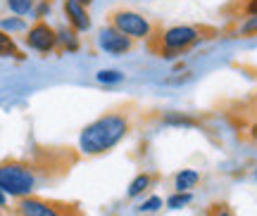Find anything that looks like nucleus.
<instances>
[{
    "label": "nucleus",
    "instance_id": "nucleus-5",
    "mask_svg": "<svg viewBox=\"0 0 257 216\" xmlns=\"http://www.w3.org/2000/svg\"><path fill=\"white\" fill-rule=\"evenodd\" d=\"M17 216H81L74 204L50 202L41 197H24L17 204Z\"/></svg>",
    "mask_w": 257,
    "mask_h": 216
},
{
    "label": "nucleus",
    "instance_id": "nucleus-1",
    "mask_svg": "<svg viewBox=\"0 0 257 216\" xmlns=\"http://www.w3.org/2000/svg\"><path fill=\"white\" fill-rule=\"evenodd\" d=\"M126 131H128L126 117L112 112V114L95 119L93 124L83 128L81 135H79V147L86 154H102L119 143L121 138L126 135Z\"/></svg>",
    "mask_w": 257,
    "mask_h": 216
},
{
    "label": "nucleus",
    "instance_id": "nucleus-8",
    "mask_svg": "<svg viewBox=\"0 0 257 216\" xmlns=\"http://www.w3.org/2000/svg\"><path fill=\"white\" fill-rule=\"evenodd\" d=\"M64 12H67V19L72 22V29H76V31L91 29V17H88V12H86V8H83L81 3L64 0Z\"/></svg>",
    "mask_w": 257,
    "mask_h": 216
},
{
    "label": "nucleus",
    "instance_id": "nucleus-12",
    "mask_svg": "<svg viewBox=\"0 0 257 216\" xmlns=\"http://www.w3.org/2000/svg\"><path fill=\"white\" fill-rule=\"evenodd\" d=\"M0 55H3V57H15V55H19L12 36H8L3 29H0Z\"/></svg>",
    "mask_w": 257,
    "mask_h": 216
},
{
    "label": "nucleus",
    "instance_id": "nucleus-4",
    "mask_svg": "<svg viewBox=\"0 0 257 216\" xmlns=\"http://www.w3.org/2000/svg\"><path fill=\"white\" fill-rule=\"evenodd\" d=\"M107 22H110L112 29H117L119 34L128 36L131 41L134 38H150L155 34V24L143 15L131 12V10H112L107 15Z\"/></svg>",
    "mask_w": 257,
    "mask_h": 216
},
{
    "label": "nucleus",
    "instance_id": "nucleus-11",
    "mask_svg": "<svg viewBox=\"0 0 257 216\" xmlns=\"http://www.w3.org/2000/svg\"><path fill=\"white\" fill-rule=\"evenodd\" d=\"M57 43L62 45V50H67V53H69V50H76V48H79V36H76V29H72V31H69V29L60 31V34H57Z\"/></svg>",
    "mask_w": 257,
    "mask_h": 216
},
{
    "label": "nucleus",
    "instance_id": "nucleus-6",
    "mask_svg": "<svg viewBox=\"0 0 257 216\" xmlns=\"http://www.w3.org/2000/svg\"><path fill=\"white\" fill-rule=\"evenodd\" d=\"M27 45L38 50V53H50L57 45V34L53 31V27H48L46 22H36L34 27L29 29Z\"/></svg>",
    "mask_w": 257,
    "mask_h": 216
},
{
    "label": "nucleus",
    "instance_id": "nucleus-16",
    "mask_svg": "<svg viewBox=\"0 0 257 216\" xmlns=\"http://www.w3.org/2000/svg\"><path fill=\"white\" fill-rule=\"evenodd\" d=\"M165 124H172V126H193L195 121L191 117H184V114H167Z\"/></svg>",
    "mask_w": 257,
    "mask_h": 216
},
{
    "label": "nucleus",
    "instance_id": "nucleus-24",
    "mask_svg": "<svg viewBox=\"0 0 257 216\" xmlns=\"http://www.w3.org/2000/svg\"><path fill=\"white\" fill-rule=\"evenodd\" d=\"M255 176H257V171H255Z\"/></svg>",
    "mask_w": 257,
    "mask_h": 216
},
{
    "label": "nucleus",
    "instance_id": "nucleus-2",
    "mask_svg": "<svg viewBox=\"0 0 257 216\" xmlns=\"http://www.w3.org/2000/svg\"><path fill=\"white\" fill-rule=\"evenodd\" d=\"M217 34V29L202 27V24H186V27H172L165 31H155L150 41V50L157 53L160 57H176L195 43H200L202 38H212Z\"/></svg>",
    "mask_w": 257,
    "mask_h": 216
},
{
    "label": "nucleus",
    "instance_id": "nucleus-10",
    "mask_svg": "<svg viewBox=\"0 0 257 216\" xmlns=\"http://www.w3.org/2000/svg\"><path fill=\"white\" fill-rule=\"evenodd\" d=\"M150 183H153V178H150L148 173H138L136 178L131 180V185H128V190H126V195H128V197H138V195H143Z\"/></svg>",
    "mask_w": 257,
    "mask_h": 216
},
{
    "label": "nucleus",
    "instance_id": "nucleus-20",
    "mask_svg": "<svg viewBox=\"0 0 257 216\" xmlns=\"http://www.w3.org/2000/svg\"><path fill=\"white\" fill-rule=\"evenodd\" d=\"M243 12H245L248 17H257V0H248L245 8H243Z\"/></svg>",
    "mask_w": 257,
    "mask_h": 216
},
{
    "label": "nucleus",
    "instance_id": "nucleus-21",
    "mask_svg": "<svg viewBox=\"0 0 257 216\" xmlns=\"http://www.w3.org/2000/svg\"><path fill=\"white\" fill-rule=\"evenodd\" d=\"M217 216H231V211L226 207H219V211H217Z\"/></svg>",
    "mask_w": 257,
    "mask_h": 216
},
{
    "label": "nucleus",
    "instance_id": "nucleus-15",
    "mask_svg": "<svg viewBox=\"0 0 257 216\" xmlns=\"http://www.w3.org/2000/svg\"><path fill=\"white\" fill-rule=\"evenodd\" d=\"M100 83H117V81H121L124 76H121L117 69H102V72H98V76H95Z\"/></svg>",
    "mask_w": 257,
    "mask_h": 216
},
{
    "label": "nucleus",
    "instance_id": "nucleus-14",
    "mask_svg": "<svg viewBox=\"0 0 257 216\" xmlns=\"http://www.w3.org/2000/svg\"><path fill=\"white\" fill-rule=\"evenodd\" d=\"M8 5L15 15H27L29 10L34 8V0H8Z\"/></svg>",
    "mask_w": 257,
    "mask_h": 216
},
{
    "label": "nucleus",
    "instance_id": "nucleus-17",
    "mask_svg": "<svg viewBox=\"0 0 257 216\" xmlns=\"http://www.w3.org/2000/svg\"><path fill=\"white\" fill-rule=\"evenodd\" d=\"M162 207V197H157V195H153L150 199H146L143 204H141V211H157V209Z\"/></svg>",
    "mask_w": 257,
    "mask_h": 216
},
{
    "label": "nucleus",
    "instance_id": "nucleus-13",
    "mask_svg": "<svg viewBox=\"0 0 257 216\" xmlns=\"http://www.w3.org/2000/svg\"><path fill=\"white\" fill-rule=\"evenodd\" d=\"M191 199H193L191 192H174L172 197L167 199V207L169 209H181V207H186V204H191Z\"/></svg>",
    "mask_w": 257,
    "mask_h": 216
},
{
    "label": "nucleus",
    "instance_id": "nucleus-22",
    "mask_svg": "<svg viewBox=\"0 0 257 216\" xmlns=\"http://www.w3.org/2000/svg\"><path fill=\"white\" fill-rule=\"evenodd\" d=\"M0 207H5V192L0 190Z\"/></svg>",
    "mask_w": 257,
    "mask_h": 216
},
{
    "label": "nucleus",
    "instance_id": "nucleus-9",
    "mask_svg": "<svg viewBox=\"0 0 257 216\" xmlns=\"http://www.w3.org/2000/svg\"><path fill=\"white\" fill-rule=\"evenodd\" d=\"M198 180H200V173L193 171V169H184V171L176 173L174 188H176V192H191V188L198 185Z\"/></svg>",
    "mask_w": 257,
    "mask_h": 216
},
{
    "label": "nucleus",
    "instance_id": "nucleus-7",
    "mask_svg": "<svg viewBox=\"0 0 257 216\" xmlns=\"http://www.w3.org/2000/svg\"><path fill=\"white\" fill-rule=\"evenodd\" d=\"M98 43H100V48L105 50V53L110 55H121V53H128L131 48H134V41L128 36H124V34H119L117 29H102L100 36H98Z\"/></svg>",
    "mask_w": 257,
    "mask_h": 216
},
{
    "label": "nucleus",
    "instance_id": "nucleus-23",
    "mask_svg": "<svg viewBox=\"0 0 257 216\" xmlns=\"http://www.w3.org/2000/svg\"><path fill=\"white\" fill-rule=\"evenodd\" d=\"M76 3H81V5H83V8H86V5H91V3H93V0H76Z\"/></svg>",
    "mask_w": 257,
    "mask_h": 216
},
{
    "label": "nucleus",
    "instance_id": "nucleus-19",
    "mask_svg": "<svg viewBox=\"0 0 257 216\" xmlns=\"http://www.w3.org/2000/svg\"><path fill=\"white\" fill-rule=\"evenodd\" d=\"M0 27L10 29V31H19V29H24V22H22V19H3Z\"/></svg>",
    "mask_w": 257,
    "mask_h": 216
},
{
    "label": "nucleus",
    "instance_id": "nucleus-3",
    "mask_svg": "<svg viewBox=\"0 0 257 216\" xmlns=\"http://www.w3.org/2000/svg\"><path fill=\"white\" fill-rule=\"evenodd\" d=\"M36 185V176L22 162H3L0 164V190L12 197H31Z\"/></svg>",
    "mask_w": 257,
    "mask_h": 216
},
{
    "label": "nucleus",
    "instance_id": "nucleus-18",
    "mask_svg": "<svg viewBox=\"0 0 257 216\" xmlns=\"http://www.w3.org/2000/svg\"><path fill=\"white\" fill-rule=\"evenodd\" d=\"M257 34V17H250L243 27H240V36H252Z\"/></svg>",
    "mask_w": 257,
    "mask_h": 216
}]
</instances>
